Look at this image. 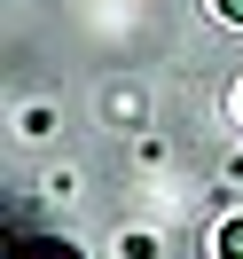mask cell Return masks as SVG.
<instances>
[{
  "label": "cell",
  "mask_w": 243,
  "mask_h": 259,
  "mask_svg": "<svg viewBox=\"0 0 243 259\" xmlns=\"http://www.w3.org/2000/svg\"><path fill=\"white\" fill-rule=\"evenodd\" d=\"M220 259H243V220H227V228H220Z\"/></svg>",
  "instance_id": "1"
},
{
  "label": "cell",
  "mask_w": 243,
  "mask_h": 259,
  "mask_svg": "<svg viewBox=\"0 0 243 259\" xmlns=\"http://www.w3.org/2000/svg\"><path fill=\"white\" fill-rule=\"evenodd\" d=\"M212 8H220V16H227V24H243V0H212Z\"/></svg>",
  "instance_id": "2"
}]
</instances>
